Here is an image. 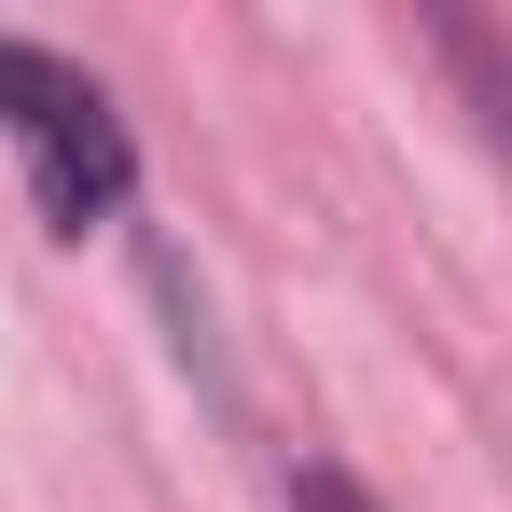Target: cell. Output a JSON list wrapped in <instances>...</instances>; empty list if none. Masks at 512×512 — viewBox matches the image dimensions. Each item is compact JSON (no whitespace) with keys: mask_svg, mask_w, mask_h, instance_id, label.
Returning <instances> with one entry per match:
<instances>
[{"mask_svg":"<svg viewBox=\"0 0 512 512\" xmlns=\"http://www.w3.org/2000/svg\"><path fill=\"white\" fill-rule=\"evenodd\" d=\"M0 139L42 194L56 236H97L125 194H139V153H125V111L97 97V70L42 56V42H0Z\"/></svg>","mask_w":512,"mask_h":512,"instance_id":"6da1fadb","label":"cell"},{"mask_svg":"<svg viewBox=\"0 0 512 512\" xmlns=\"http://www.w3.org/2000/svg\"><path fill=\"white\" fill-rule=\"evenodd\" d=\"M291 512H374V485H346L333 457H305V471H291Z\"/></svg>","mask_w":512,"mask_h":512,"instance_id":"3957f363","label":"cell"},{"mask_svg":"<svg viewBox=\"0 0 512 512\" xmlns=\"http://www.w3.org/2000/svg\"><path fill=\"white\" fill-rule=\"evenodd\" d=\"M429 42H443V70L471 84V111H485V139L512 153V42H499V28H471V14H429Z\"/></svg>","mask_w":512,"mask_h":512,"instance_id":"7a4b0ae2","label":"cell"}]
</instances>
